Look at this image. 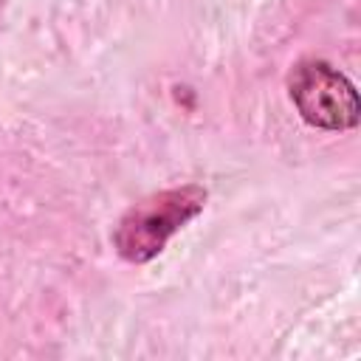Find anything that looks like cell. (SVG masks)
<instances>
[{
  "mask_svg": "<svg viewBox=\"0 0 361 361\" xmlns=\"http://www.w3.org/2000/svg\"><path fill=\"white\" fill-rule=\"evenodd\" d=\"M206 206V189L197 183L172 186L164 192H155L135 206H130L116 231H113V248L121 259L141 265L155 259L172 234H178L189 220H195Z\"/></svg>",
  "mask_w": 361,
  "mask_h": 361,
  "instance_id": "obj_1",
  "label": "cell"
},
{
  "mask_svg": "<svg viewBox=\"0 0 361 361\" xmlns=\"http://www.w3.org/2000/svg\"><path fill=\"white\" fill-rule=\"evenodd\" d=\"M288 93L299 116L319 130H353L361 116L353 82L324 59H299L288 73Z\"/></svg>",
  "mask_w": 361,
  "mask_h": 361,
  "instance_id": "obj_2",
  "label": "cell"
}]
</instances>
